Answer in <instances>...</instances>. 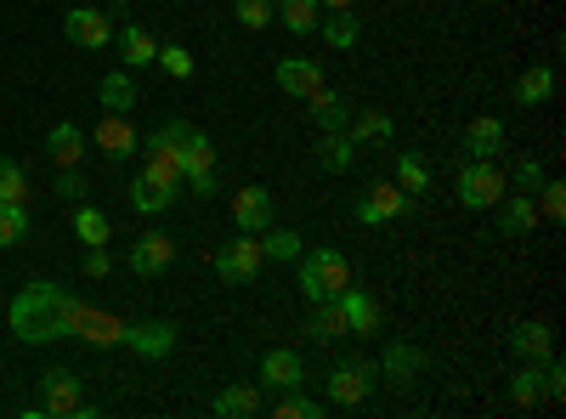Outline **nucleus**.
Wrapping results in <instances>:
<instances>
[{
  "label": "nucleus",
  "mask_w": 566,
  "mask_h": 419,
  "mask_svg": "<svg viewBox=\"0 0 566 419\" xmlns=\"http://www.w3.org/2000/svg\"><path fill=\"white\" fill-rule=\"evenodd\" d=\"M69 306H74V295H69L63 284H29V290L12 301V335L29 341V346L63 341V335H69Z\"/></svg>",
  "instance_id": "obj_1"
},
{
  "label": "nucleus",
  "mask_w": 566,
  "mask_h": 419,
  "mask_svg": "<svg viewBox=\"0 0 566 419\" xmlns=\"http://www.w3.org/2000/svg\"><path fill=\"white\" fill-rule=\"evenodd\" d=\"M352 284V261L340 255V250H306V261H301V295L317 306V301H335L340 290Z\"/></svg>",
  "instance_id": "obj_2"
},
{
  "label": "nucleus",
  "mask_w": 566,
  "mask_h": 419,
  "mask_svg": "<svg viewBox=\"0 0 566 419\" xmlns=\"http://www.w3.org/2000/svg\"><path fill=\"white\" fill-rule=\"evenodd\" d=\"M29 419H45V413H91L85 408V397H80V380L69 375V368H45V375H40V402H29L23 408Z\"/></svg>",
  "instance_id": "obj_3"
},
{
  "label": "nucleus",
  "mask_w": 566,
  "mask_h": 419,
  "mask_svg": "<svg viewBox=\"0 0 566 419\" xmlns=\"http://www.w3.org/2000/svg\"><path fill=\"white\" fill-rule=\"evenodd\" d=\"M504 199V170L493 159H464L459 170V205L464 210H493Z\"/></svg>",
  "instance_id": "obj_4"
},
{
  "label": "nucleus",
  "mask_w": 566,
  "mask_h": 419,
  "mask_svg": "<svg viewBox=\"0 0 566 419\" xmlns=\"http://www.w3.org/2000/svg\"><path fill=\"white\" fill-rule=\"evenodd\" d=\"M374 386H380V363H335V375H328V402L335 408H357L374 397Z\"/></svg>",
  "instance_id": "obj_5"
},
{
  "label": "nucleus",
  "mask_w": 566,
  "mask_h": 419,
  "mask_svg": "<svg viewBox=\"0 0 566 419\" xmlns=\"http://www.w3.org/2000/svg\"><path fill=\"white\" fill-rule=\"evenodd\" d=\"M261 232H239L232 244L216 250V277H227V284H250V277H261Z\"/></svg>",
  "instance_id": "obj_6"
},
{
  "label": "nucleus",
  "mask_w": 566,
  "mask_h": 419,
  "mask_svg": "<svg viewBox=\"0 0 566 419\" xmlns=\"http://www.w3.org/2000/svg\"><path fill=\"white\" fill-rule=\"evenodd\" d=\"M69 335L85 341V346H119V341H125V323H119L114 312H103V306L74 301V306H69Z\"/></svg>",
  "instance_id": "obj_7"
},
{
  "label": "nucleus",
  "mask_w": 566,
  "mask_h": 419,
  "mask_svg": "<svg viewBox=\"0 0 566 419\" xmlns=\"http://www.w3.org/2000/svg\"><path fill=\"white\" fill-rule=\"evenodd\" d=\"M181 181L193 193H216V143L205 130H187V143H181Z\"/></svg>",
  "instance_id": "obj_8"
},
{
  "label": "nucleus",
  "mask_w": 566,
  "mask_h": 419,
  "mask_svg": "<svg viewBox=\"0 0 566 419\" xmlns=\"http://www.w3.org/2000/svg\"><path fill=\"white\" fill-rule=\"evenodd\" d=\"M413 210V193H402L397 181H374V188L357 199V221L363 227H380V221H397Z\"/></svg>",
  "instance_id": "obj_9"
},
{
  "label": "nucleus",
  "mask_w": 566,
  "mask_h": 419,
  "mask_svg": "<svg viewBox=\"0 0 566 419\" xmlns=\"http://www.w3.org/2000/svg\"><path fill=\"white\" fill-rule=\"evenodd\" d=\"M63 34H69L74 45H85V52H103V45L114 40V18L97 12V7H74V12L63 18Z\"/></svg>",
  "instance_id": "obj_10"
},
{
  "label": "nucleus",
  "mask_w": 566,
  "mask_h": 419,
  "mask_svg": "<svg viewBox=\"0 0 566 419\" xmlns=\"http://www.w3.org/2000/svg\"><path fill=\"white\" fill-rule=\"evenodd\" d=\"M170 261H176L170 232H142V239L130 244V272H136V277H159Z\"/></svg>",
  "instance_id": "obj_11"
},
{
  "label": "nucleus",
  "mask_w": 566,
  "mask_h": 419,
  "mask_svg": "<svg viewBox=\"0 0 566 419\" xmlns=\"http://www.w3.org/2000/svg\"><path fill=\"white\" fill-rule=\"evenodd\" d=\"M335 306H340V317H346V335H374V329H380V301L363 295L357 284H346V290L335 295Z\"/></svg>",
  "instance_id": "obj_12"
},
{
  "label": "nucleus",
  "mask_w": 566,
  "mask_h": 419,
  "mask_svg": "<svg viewBox=\"0 0 566 419\" xmlns=\"http://www.w3.org/2000/svg\"><path fill=\"white\" fill-rule=\"evenodd\" d=\"M119 346H130L136 357H170L176 352V329H170V323H125V341Z\"/></svg>",
  "instance_id": "obj_13"
},
{
  "label": "nucleus",
  "mask_w": 566,
  "mask_h": 419,
  "mask_svg": "<svg viewBox=\"0 0 566 419\" xmlns=\"http://www.w3.org/2000/svg\"><path fill=\"white\" fill-rule=\"evenodd\" d=\"M301 380H306V368H301V357L290 346H277V352L261 357V391H295Z\"/></svg>",
  "instance_id": "obj_14"
},
{
  "label": "nucleus",
  "mask_w": 566,
  "mask_h": 419,
  "mask_svg": "<svg viewBox=\"0 0 566 419\" xmlns=\"http://www.w3.org/2000/svg\"><path fill=\"white\" fill-rule=\"evenodd\" d=\"M91 143H97L108 159H125V154H136V148H142V136L130 130V119H125V114H103V119H97V130H91Z\"/></svg>",
  "instance_id": "obj_15"
},
{
  "label": "nucleus",
  "mask_w": 566,
  "mask_h": 419,
  "mask_svg": "<svg viewBox=\"0 0 566 419\" xmlns=\"http://www.w3.org/2000/svg\"><path fill=\"white\" fill-rule=\"evenodd\" d=\"M277 85L290 91V97H312V91H323V69L312 57H277Z\"/></svg>",
  "instance_id": "obj_16"
},
{
  "label": "nucleus",
  "mask_w": 566,
  "mask_h": 419,
  "mask_svg": "<svg viewBox=\"0 0 566 419\" xmlns=\"http://www.w3.org/2000/svg\"><path fill=\"white\" fill-rule=\"evenodd\" d=\"M232 227L239 232H266L272 227V193L266 188H244L232 199Z\"/></svg>",
  "instance_id": "obj_17"
},
{
  "label": "nucleus",
  "mask_w": 566,
  "mask_h": 419,
  "mask_svg": "<svg viewBox=\"0 0 566 419\" xmlns=\"http://www.w3.org/2000/svg\"><path fill=\"white\" fill-rule=\"evenodd\" d=\"M306 114H312V125H317V130H346V125H352V103H346V97H335L328 85L306 97Z\"/></svg>",
  "instance_id": "obj_18"
},
{
  "label": "nucleus",
  "mask_w": 566,
  "mask_h": 419,
  "mask_svg": "<svg viewBox=\"0 0 566 419\" xmlns=\"http://www.w3.org/2000/svg\"><path fill=\"white\" fill-rule=\"evenodd\" d=\"M510 346H515V357H522V363H544V357H555V335H549V323H515Z\"/></svg>",
  "instance_id": "obj_19"
},
{
  "label": "nucleus",
  "mask_w": 566,
  "mask_h": 419,
  "mask_svg": "<svg viewBox=\"0 0 566 419\" xmlns=\"http://www.w3.org/2000/svg\"><path fill=\"white\" fill-rule=\"evenodd\" d=\"M493 210H499V232H504V239H522V232L538 227V205H533V193H522V199H499Z\"/></svg>",
  "instance_id": "obj_20"
},
{
  "label": "nucleus",
  "mask_w": 566,
  "mask_h": 419,
  "mask_svg": "<svg viewBox=\"0 0 566 419\" xmlns=\"http://www.w3.org/2000/svg\"><path fill=\"white\" fill-rule=\"evenodd\" d=\"M499 148H504V119H493V114L470 119V130H464V154H470V159H493Z\"/></svg>",
  "instance_id": "obj_21"
},
{
  "label": "nucleus",
  "mask_w": 566,
  "mask_h": 419,
  "mask_svg": "<svg viewBox=\"0 0 566 419\" xmlns=\"http://www.w3.org/2000/svg\"><path fill=\"white\" fill-rule=\"evenodd\" d=\"M549 97H555V69L549 63H533L522 80H515V103H522V108H538Z\"/></svg>",
  "instance_id": "obj_22"
},
{
  "label": "nucleus",
  "mask_w": 566,
  "mask_h": 419,
  "mask_svg": "<svg viewBox=\"0 0 566 419\" xmlns=\"http://www.w3.org/2000/svg\"><path fill=\"white\" fill-rule=\"evenodd\" d=\"M45 154H52L57 170H74L80 154H85V130H80V125H57L52 136H45Z\"/></svg>",
  "instance_id": "obj_23"
},
{
  "label": "nucleus",
  "mask_w": 566,
  "mask_h": 419,
  "mask_svg": "<svg viewBox=\"0 0 566 419\" xmlns=\"http://www.w3.org/2000/svg\"><path fill=\"white\" fill-rule=\"evenodd\" d=\"M216 419H244V413H261V386H227L216 391Z\"/></svg>",
  "instance_id": "obj_24"
},
{
  "label": "nucleus",
  "mask_w": 566,
  "mask_h": 419,
  "mask_svg": "<svg viewBox=\"0 0 566 419\" xmlns=\"http://www.w3.org/2000/svg\"><path fill=\"white\" fill-rule=\"evenodd\" d=\"M346 136H352L357 148H374V143H391V119H386L380 108H363V114H352Z\"/></svg>",
  "instance_id": "obj_25"
},
{
  "label": "nucleus",
  "mask_w": 566,
  "mask_h": 419,
  "mask_svg": "<svg viewBox=\"0 0 566 419\" xmlns=\"http://www.w3.org/2000/svg\"><path fill=\"white\" fill-rule=\"evenodd\" d=\"M380 375H391V380H419L424 375V352L419 346H386V357H380Z\"/></svg>",
  "instance_id": "obj_26"
},
{
  "label": "nucleus",
  "mask_w": 566,
  "mask_h": 419,
  "mask_svg": "<svg viewBox=\"0 0 566 419\" xmlns=\"http://www.w3.org/2000/svg\"><path fill=\"white\" fill-rule=\"evenodd\" d=\"M170 188H159V181L148 176V170H142V176H130V205L142 210V216H159V210H170Z\"/></svg>",
  "instance_id": "obj_27"
},
{
  "label": "nucleus",
  "mask_w": 566,
  "mask_h": 419,
  "mask_svg": "<svg viewBox=\"0 0 566 419\" xmlns=\"http://www.w3.org/2000/svg\"><path fill=\"white\" fill-rule=\"evenodd\" d=\"M352 159H357V143L346 130H323V148H317V165L323 170H352Z\"/></svg>",
  "instance_id": "obj_28"
},
{
  "label": "nucleus",
  "mask_w": 566,
  "mask_h": 419,
  "mask_svg": "<svg viewBox=\"0 0 566 419\" xmlns=\"http://www.w3.org/2000/svg\"><path fill=\"white\" fill-rule=\"evenodd\" d=\"M130 108H136V80L130 69H119L103 80V114H130Z\"/></svg>",
  "instance_id": "obj_29"
},
{
  "label": "nucleus",
  "mask_w": 566,
  "mask_h": 419,
  "mask_svg": "<svg viewBox=\"0 0 566 419\" xmlns=\"http://www.w3.org/2000/svg\"><path fill=\"white\" fill-rule=\"evenodd\" d=\"M510 402H515V408L544 402V363H522V375L510 380Z\"/></svg>",
  "instance_id": "obj_30"
},
{
  "label": "nucleus",
  "mask_w": 566,
  "mask_h": 419,
  "mask_svg": "<svg viewBox=\"0 0 566 419\" xmlns=\"http://www.w3.org/2000/svg\"><path fill=\"white\" fill-rule=\"evenodd\" d=\"M119 52H125V69H142V63H154V57H159V45H154V34H148V29L125 23V34H119Z\"/></svg>",
  "instance_id": "obj_31"
},
{
  "label": "nucleus",
  "mask_w": 566,
  "mask_h": 419,
  "mask_svg": "<svg viewBox=\"0 0 566 419\" xmlns=\"http://www.w3.org/2000/svg\"><path fill=\"white\" fill-rule=\"evenodd\" d=\"M317 29H323V40L335 45V52H352V45L363 40V23H357L352 12H335V18H317Z\"/></svg>",
  "instance_id": "obj_32"
},
{
  "label": "nucleus",
  "mask_w": 566,
  "mask_h": 419,
  "mask_svg": "<svg viewBox=\"0 0 566 419\" xmlns=\"http://www.w3.org/2000/svg\"><path fill=\"white\" fill-rule=\"evenodd\" d=\"M261 255H266V261H301V232L266 227V232H261Z\"/></svg>",
  "instance_id": "obj_33"
},
{
  "label": "nucleus",
  "mask_w": 566,
  "mask_h": 419,
  "mask_svg": "<svg viewBox=\"0 0 566 419\" xmlns=\"http://www.w3.org/2000/svg\"><path fill=\"white\" fill-rule=\"evenodd\" d=\"M306 335H312V341H340V335H346L340 306H335V301H317V312H312V323H306Z\"/></svg>",
  "instance_id": "obj_34"
},
{
  "label": "nucleus",
  "mask_w": 566,
  "mask_h": 419,
  "mask_svg": "<svg viewBox=\"0 0 566 419\" xmlns=\"http://www.w3.org/2000/svg\"><path fill=\"white\" fill-rule=\"evenodd\" d=\"M323 18V0H283V29L290 34H312Z\"/></svg>",
  "instance_id": "obj_35"
},
{
  "label": "nucleus",
  "mask_w": 566,
  "mask_h": 419,
  "mask_svg": "<svg viewBox=\"0 0 566 419\" xmlns=\"http://www.w3.org/2000/svg\"><path fill=\"white\" fill-rule=\"evenodd\" d=\"M74 232H80V244H108V232H114V221H108L103 210H91V205H80V210H74Z\"/></svg>",
  "instance_id": "obj_36"
},
{
  "label": "nucleus",
  "mask_w": 566,
  "mask_h": 419,
  "mask_svg": "<svg viewBox=\"0 0 566 419\" xmlns=\"http://www.w3.org/2000/svg\"><path fill=\"white\" fill-rule=\"evenodd\" d=\"M397 188L402 193H424L431 188V165H424L419 154H397Z\"/></svg>",
  "instance_id": "obj_37"
},
{
  "label": "nucleus",
  "mask_w": 566,
  "mask_h": 419,
  "mask_svg": "<svg viewBox=\"0 0 566 419\" xmlns=\"http://www.w3.org/2000/svg\"><path fill=\"white\" fill-rule=\"evenodd\" d=\"M0 205H29V176L18 159H0Z\"/></svg>",
  "instance_id": "obj_38"
},
{
  "label": "nucleus",
  "mask_w": 566,
  "mask_h": 419,
  "mask_svg": "<svg viewBox=\"0 0 566 419\" xmlns=\"http://www.w3.org/2000/svg\"><path fill=\"white\" fill-rule=\"evenodd\" d=\"M29 239V205H0V250Z\"/></svg>",
  "instance_id": "obj_39"
},
{
  "label": "nucleus",
  "mask_w": 566,
  "mask_h": 419,
  "mask_svg": "<svg viewBox=\"0 0 566 419\" xmlns=\"http://www.w3.org/2000/svg\"><path fill=\"white\" fill-rule=\"evenodd\" d=\"M142 170H148L159 188L181 193V154H148V165H142Z\"/></svg>",
  "instance_id": "obj_40"
},
{
  "label": "nucleus",
  "mask_w": 566,
  "mask_h": 419,
  "mask_svg": "<svg viewBox=\"0 0 566 419\" xmlns=\"http://www.w3.org/2000/svg\"><path fill=\"white\" fill-rule=\"evenodd\" d=\"M187 130H193V125H181V119H170V125H159L154 136H148V143H142V148H148V154H181V143H187Z\"/></svg>",
  "instance_id": "obj_41"
},
{
  "label": "nucleus",
  "mask_w": 566,
  "mask_h": 419,
  "mask_svg": "<svg viewBox=\"0 0 566 419\" xmlns=\"http://www.w3.org/2000/svg\"><path fill=\"white\" fill-rule=\"evenodd\" d=\"M170 80H193V52L187 45H159V57H154Z\"/></svg>",
  "instance_id": "obj_42"
},
{
  "label": "nucleus",
  "mask_w": 566,
  "mask_h": 419,
  "mask_svg": "<svg viewBox=\"0 0 566 419\" xmlns=\"http://www.w3.org/2000/svg\"><path fill=\"white\" fill-rule=\"evenodd\" d=\"M272 413H283V419H317V413H323V402H312V397L295 386V391H283V397H277V408H272Z\"/></svg>",
  "instance_id": "obj_43"
},
{
  "label": "nucleus",
  "mask_w": 566,
  "mask_h": 419,
  "mask_svg": "<svg viewBox=\"0 0 566 419\" xmlns=\"http://www.w3.org/2000/svg\"><path fill=\"white\" fill-rule=\"evenodd\" d=\"M533 205H538V216L560 221V216H566V188H560V181H549V176H544V188L533 193Z\"/></svg>",
  "instance_id": "obj_44"
},
{
  "label": "nucleus",
  "mask_w": 566,
  "mask_h": 419,
  "mask_svg": "<svg viewBox=\"0 0 566 419\" xmlns=\"http://www.w3.org/2000/svg\"><path fill=\"white\" fill-rule=\"evenodd\" d=\"M515 188H522V193H538V188H544V159H538V154L515 159Z\"/></svg>",
  "instance_id": "obj_45"
},
{
  "label": "nucleus",
  "mask_w": 566,
  "mask_h": 419,
  "mask_svg": "<svg viewBox=\"0 0 566 419\" xmlns=\"http://www.w3.org/2000/svg\"><path fill=\"white\" fill-rule=\"evenodd\" d=\"M239 23L244 29H266L272 23V0H239Z\"/></svg>",
  "instance_id": "obj_46"
},
{
  "label": "nucleus",
  "mask_w": 566,
  "mask_h": 419,
  "mask_svg": "<svg viewBox=\"0 0 566 419\" xmlns=\"http://www.w3.org/2000/svg\"><path fill=\"white\" fill-rule=\"evenodd\" d=\"M544 397H549V402L566 397V368H560L555 357H544Z\"/></svg>",
  "instance_id": "obj_47"
},
{
  "label": "nucleus",
  "mask_w": 566,
  "mask_h": 419,
  "mask_svg": "<svg viewBox=\"0 0 566 419\" xmlns=\"http://www.w3.org/2000/svg\"><path fill=\"white\" fill-rule=\"evenodd\" d=\"M57 193L63 199H85V176L80 170H57Z\"/></svg>",
  "instance_id": "obj_48"
},
{
  "label": "nucleus",
  "mask_w": 566,
  "mask_h": 419,
  "mask_svg": "<svg viewBox=\"0 0 566 419\" xmlns=\"http://www.w3.org/2000/svg\"><path fill=\"white\" fill-rule=\"evenodd\" d=\"M108 266H114V261H108L103 244H91V250H85V272H91V277H108Z\"/></svg>",
  "instance_id": "obj_49"
},
{
  "label": "nucleus",
  "mask_w": 566,
  "mask_h": 419,
  "mask_svg": "<svg viewBox=\"0 0 566 419\" xmlns=\"http://www.w3.org/2000/svg\"><path fill=\"white\" fill-rule=\"evenodd\" d=\"M357 0H323V12H352Z\"/></svg>",
  "instance_id": "obj_50"
}]
</instances>
